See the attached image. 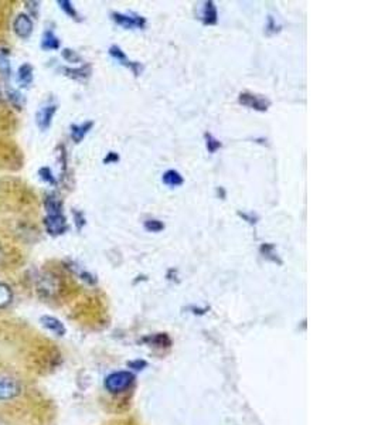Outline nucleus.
<instances>
[{
    "instance_id": "1",
    "label": "nucleus",
    "mask_w": 378,
    "mask_h": 425,
    "mask_svg": "<svg viewBox=\"0 0 378 425\" xmlns=\"http://www.w3.org/2000/svg\"><path fill=\"white\" fill-rule=\"evenodd\" d=\"M132 382L134 376L129 371H116L105 379V388L114 394L122 393L132 384Z\"/></svg>"
},
{
    "instance_id": "2",
    "label": "nucleus",
    "mask_w": 378,
    "mask_h": 425,
    "mask_svg": "<svg viewBox=\"0 0 378 425\" xmlns=\"http://www.w3.org/2000/svg\"><path fill=\"white\" fill-rule=\"evenodd\" d=\"M112 20L118 24V26L126 29V30H134V29H143L146 26L145 17L134 13H112Z\"/></svg>"
},
{
    "instance_id": "3",
    "label": "nucleus",
    "mask_w": 378,
    "mask_h": 425,
    "mask_svg": "<svg viewBox=\"0 0 378 425\" xmlns=\"http://www.w3.org/2000/svg\"><path fill=\"white\" fill-rule=\"evenodd\" d=\"M13 32L16 33L17 37L26 40L32 36L33 33V20L30 16L19 13L16 19L13 20Z\"/></svg>"
},
{
    "instance_id": "4",
    "label": "nucleus",
    "mask_w": 378,
    "mask_h": 425,
    "mask_svg": "<svg viewBox=\"0 0 378 425\" xmlns=\"http://www.w3.org/2000/svg\"><path fill=\"white\" fill-rule=\"evenodd\" d=\"M238 103L246 108H251V110H255V111H266L271 105V103L268 101L266 98L264 96H258V95H254V94H249V92H244V94H240L238 96Z\"/></svg>"
},
{
    "instance_id": "5",
    "label": "nucleus",
    "mask_w": 378,
    "mask_h": 425,
    "mask_svg": "<svg viewBox=\"0 0 378 425\" xmlns=\"http://www.w3.org/2000/svg\"><path fill=\"white\" fill-rule=\"evenodd\" d=\"M21 391V387L17 380L9 376H0V402H6L17 397Z\"/></svg>"
},
{
    "instance_id": "6",
    "label": "nucleus",
    "mask_w": 378,
    "mask_h": 425,
    "mask_svg": "<svg viewBox=\"0 0 378 425\" xmlns=\"http://www.w3.org/2000/svg\"><path fill=\"white\" fill-rule=\"evenodd\" d=\"M44 224L47 231L52 236H60L68 230L67 220L63 214H48L44 220Z\"/></svg>"
},
{
    "instance_id": "7",
    "label": "nucleus",
    "mask_w": 378,
    "mask_h": 425,
    "mask_svg": "<svg viewBox=\"0 0 378 425\" xmlns=\"http://www.w3.org/2000/svg\"><path fill=\"white\" fill-rule=\"evenodd\" d=\"M109 54L112 59H115L119 64L128 67L135 76H139L140 71H142V65L140 63H136V61H131L128 57H126V54L122 52V48L119 45H111L109 47Z\"/></svg>"
},
{
    "instance_id": "8",
    "label": "nucleus",
    "mask_w": 378,
    "mask_h": 425,
    "mask_svg": "<svg viewBox=\"0 0 378 425\" xmlns=\"http://www.w3.org/2000/svg\"><path fill=\"white\" fill-rule=\"evenodd\" d=\"M56 112H57V105L44 107L37 112V125L41 131H45L50 128V125H52V121Z\"/></svg>"
},
{
    "instance_id": "9",
    "label": "nucleus",
    "mask_w": 378,
    "mask_h": 425,
    "mask_svg": "<svg viewBox=\"0 0 378 425\" xmlns=\"http://www.w3.org/2000/svg\"><path fill=\"white\" fill-rule=\"evenodd\" d=\"M94 127V122L92 121H87L81 125H72L71 127V138L75 143H80L85 136Z\"/></svg>"
},
{
    "instance_id": "10",
    "label": "nucleus",
    "mask_w": 378,
    "mask_h": 425,
    "mask_svg": "<svg viewBox=\"0 0 378 425\" xmlns=\"http://www.w3.org/2000/svg\"><path fill=\"white\" fill-rule=\"evenodd\" d=\"M41 323L45 329H48L50 332H53L54 335L63 336L65 335V328L64 324L61 323V320H59L54 316H41Z\"/></svg>"
},
{
    "instance_id": "11",
    "label": "nucleus",
    "mask_w": 378,
    "mask_h": 425,
    "mask_svg": "<svg viewBox=\"0 0 378 425\" xmlns=\"http://www.w3.org/2000/svg\"><path fill=\"white\" fill-rule=\"evenodd\" d=\"M162 180L169 187H179V186H182L185 183V179H183L182 174L178 170H173V169L166 170L163 173Z\"/></svg>"
},
{
    "instance_id": "12",
    "label": "nucleus",
    "mask_w": 378,
    "mask_h": 425,
    "mask_svg": "<svg viewBox=\"0 0 378 425\" xmlns=\"http://www.w3.org/2000/svg\"><path fill=\"white\" fill-rule=\"evenodd\" d=\"M217 20H218V12H217L214 2H206L204 9H203L204 24H209V26H211V24L217 23Z\"/></svg>"
},
{
    "instance_id": "13",
    "label": "nucleus",
    "mask_w": 378,
    "mask_h": 425,
    "mask_svg": "<svg viewBox=\"0 0 378 425\" xmlns=\"http://www.w3.org/2000/svg\"><path fill=\"white\" fill-rule=\"evenodd\" d=\"M41 48L43 50H59L60 48V40L52 30H47L43 34Z\"/></svg>"
},
{
    "instance_id": "14",
    "label": "nucleus",
    "mask_w": 378,
    "mask_h": 425,
    "mask_svg": "<svg viewBox=\"0 0 378 425\" xmlns=\"http://www.w3.org/2000/svg\"><path fill=\"white\" fill-rule=\"evenodd\" d=\"M13 301L12 288L3 282H0V309H5Z\"/></svg>"
},
{
    "instance_id": "15",
    "label": "nucleus",
    "mask_w": 378,
    "mask_h": 425,
    "mask_svg": "<svg viewBox=\"0 0 378 425\" xmlns=\"http://www.w3.org/2000/svg\"><path fill=\"white\" fill-rule=\"evenodd\" d=\"M19 81L23 85H29L33 81V67L30 64H23L19 70Z\"/></svg>"
},
{
    "instance_id": "16",
    "label": "nucleus",
    "mask_w": 378,
    "mask_h": 425,
    "mask_svg": "<svg viewBox=\"0 0 378 425\" xmlns=\"http://www.w3.org/2000/svg\"><path fill=\"white\" fill-rule=\"evenodd\" d=\"M64 71L67 72V76L75 79V80H84L88 79L91 76V67L90 65H84L78 70H71V68H64Z\"/></svg>"
},
{
    "instance_id": "17",
    "label": "nucleus",
    "mask_w": 378,
    "mask_h": 425,
    "mask_svg": "<svg viewBox=\"0 0 378 425\" xmlns=\"http://www.w3.org/2000/svg\"><path fill=\"white\" fill-rule=\"evenodd\" d=\"M45 209H47L48 214H63L61 213V203L53 196L45 200Z\"/></svg>"
},
{
    "instance_id": "18",
    "label": "nucleus",
    "mask_w": 378,
    "mask_h": 425,
    "mask_svg": "<svg viewBox=\"0 0 378 425\" xmlns=\"http://www.w3.org/2000/svg\"><path fill=\"white\" fill-rule=\"evenodd\" d=\"M261 253L264 254L265 258H268V260H271V261H273V262L281 264V260L278 258V254H276V251H275V245H272V244H264V245L261 247Z\"/></svg>"
},
{
    "instance_id": "19",
    "label": "nucleus",
    "mask_w": 378,
    "mask_h": 425,
    "mask_svg": "<svg viewBox=\"0 0 378 425\" xmlns=\"http://www.w3.org/2000/svg\"><path fill=\"white\" fill-rule=\"evenodd\" d=\"M145 230L149 233H160L165 230V224L160 220H146Z\"/></svg>"
},
{
    "instance_id": "20",
    "label": "nucleus",
    "mask_w": 378,
    "mask_h": 425,
    "mask_svg": "<svg viewBox=\"0 0 378 425\" xmlns=\"http://www.w3.org/2000/svg\"><path fill=\"white\" fill-rule=\"evenodd\" d=\"M59 5H60V8H61L70 17H72V19H75V20H80V19H78L77 10L74 9L72 3L68 2V0H59Z\"/></svg>"
},
{
    "instance_id": "21",
    "label": "nucleus",
    "mask_w": 378,
    "mask_h": 425,
    "mask_svg": "<svg viewBox=\"0 0 378 425\" xmlns=\"http://www.w3.org/2000/svg\"><path fill=\"white\" fill-rule=\"evenodd\" d=\"M206 145H207V151L210 154H216L218 149L221 147V142L218 139H216L211 134H206Z\"/></svg>"
},
{
    "instance_id": "22",
    "label": "nucleus",
    "mask_w": 378,
    "mask_h": 425,
    "mask_svg": "<svg viewBox=\"0 0 378 425\" xmlns=\"http://www.w3.org/2000/svg\"><path fill=\"white\" fill-rule=\"evenodd\" d=\"M63 57L68 63H80L81 61V57L77 53H75L74 50H68V48H65L63 52Z\"/></svg>"
},
{
    "instance_id": "23",
    "label": "nucleus",
    "mask_w": 378,
    "mask_h": 425,
    "mask_svg": "<svg viewBox=\"0 0 378 425\" xmlns=\"http://www.w3.org/2000/svg\"><path fill=\"white\" fill-rule=\"evenodd\" d=\"M40 176H41V179L45 180L47 183H50V185H56V179H54V176H53L52 170H50L48 167H41V169H40Z\"/></svg>"
},
{
    "instance_id": "24",
    "label": "nucleus",
    "mask_w": 378,
    "mask_h": 425,
    "mask_svg": "<svg viewBox=\"0 0 378 425\" xmlns=\"http://www.w3.org/2000/svg\"><path fill=\"white\" fill-rule=\"evenodd\" d=\"M119 160V155L118 154H115V152H111V154H108V158H105V163H115V162H118Z\"/></svg>"
},
{
    "instance_id": "25",
    "label": "nucleus",
    "mask_w": 378,
    "mask_h": 425,
    "mask_svg": "<svg viewBox=\"0 0 378 425\" xmlns=\"http://www.w3.org/2000/svg\"><path fill=\"white\" fill-rule=\"evenodd\" d=\"M3 258H5V256H3V251H2V248H0V262L3 261Z\"/></svg>"
},
{
    "instance_id": "26",
    "label": "nucleus",
    "mask_w": 378,
    "mask_h": 425,
    "mask_svg": "<svg viewBox=\"0 0 378 425\" xmlns=\"http://www.w3.org/2000/svg\"><path fill=\"white\" fill-rule=\"evenodd\" d=\"M0 99H2V92H0Z\"/></svg>"
}]
</instances>
